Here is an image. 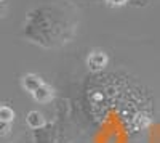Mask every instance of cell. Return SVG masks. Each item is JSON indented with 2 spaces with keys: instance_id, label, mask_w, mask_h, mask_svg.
<instances>
[{
  "instance_id": "2",
  "label": "cell",
  "mask_w": 160,
  "mask_h": 143,
  "mask_svg": "<svg viewBox=\"0 0 160 143\" xmlns=\"http://www.w3.org/2000/svg\"><path fill=\"white\" fill-rule=\"evenodd\" d=\"M21 88L40 105H48L55 100V88L34 72H28L21 77Z\"/></svg>"
},
{
  "instance_id": "1",
  "label": "cell",
  "mask_w": 160,
  "mask_h": 143,
  "mask_svg": "<svg viewBox=\"0 0 160 143\" xmlns=\"http://www.w3.org/2000/svg\"><path fill=\"white\" fill-rule=\"evenodd\" d=\"M75 32L74 11L68 5H40L28 13L22 24V35L29 42L51 48L69 42Z\"/></svg>"
},
{
  "instance_id": "3",
  "label": "cell",
  "mask_w": 160,
  "mask_h": 143,
  "mask_svg": "<svg viewBox=\"0 0 160 143\" xmlns=\"http://www.w3.org/2000/svg\"><path fill=\"white\" fill-rule=\"evenodd\" d=\"M109 64V55L106 53L101 48H93L88 51L87 56V66L90 68V71L93 72H101L102 69H106V66Z\"/></svg>"
},
{
  "instance_id": "6",
  "label": "cell",
  "mask_w": 160,
  "mask_h": 143,
  "mask_svg": "<svg viewBox=\"0 0 160 143\" xmlns=\"http://www.w3.org/2000/svg\"><path fill=\"white\" fill-rule=\"evenodd\" d=\"M109 7H114V8H118V7H123L128 3V0H104Z\"/></svg>"
},
{
  "instance_id": "5",
  "label": "cell",
  "mask_w": 160,
  "mask_h": 143,
  "mask_svg": "<svg viewBox=\"0 0 160 143\" xmlns=\"http://www.w3.org/2000/svg\"><path fill=\"white\" fill-rule=\"evenodd\" d=\"M26 122H28V125L32 129V130H40V129L45 127V118L42 113H38L35 109L29 111L28 116H26Z\"/></svg>"
},
{
  "instance_id": "4",
  "label": "cell",
  "mask_w": 160,
  "mask_h": 143,
  "mask_svg": "<svg viewBox=\"0 0 160 143\" xmlns=\"http://www.w3.org/2000/svg\"><path fill=\"white\" fill-rule=\"evenodd\" d=\"M16 113L13 108H10L8 105H2L0 108V122H2V137H7L10 132V127L15 122Z\"/></svg>"
}]
</instances>
